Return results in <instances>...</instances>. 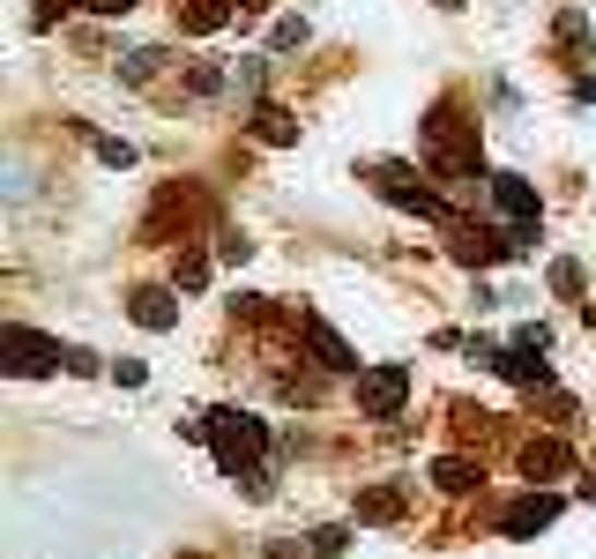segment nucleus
I'll return each instance as SVG.
<instances>
[{"label":"nucleus","mask_w":596,"mask_h":559,"mask_svg":"<svg viewBox=\"0 0 596 559\" xmlns=\"http://www.w3.org/2000/svg\"><path fill=\"white\" fill-rule=\"evenodd\" d=\"M179 284H187V292H202V284H210V261L187 254V261H179Z\"/></svg>","instance_id":"obj_20"},{"label":"nucleus","mask_w":596,"mask_h":559,"mask_svg":"<svg viewBox=\"0 0 596 559\" xmlns=\"http://www.w3.org/2000/svg\"><path fill=\"white\" fill-rule=\"evenodd\" d=\"M432 485H440V492H469V485H477V463L448 455V463H432Z\"/></svg>","instance_id":"obj_14"},{"label":"nucleus","mask_w":596,"mask_h":559,"mask_svg":"<svg viewBox=\"0 0 596 559\" xmlns=\"http://www.w3.org/2000/svg\"><path fill=\"white\" fill-rule=\"evenodd\" d=\"M343 545H350V530H343V522H329V530H313V552H321V559H336Z\"/></svg>","instance_id":"obj_18"},{"label":"nucleus","mask_w":596,"mask_h":559,"mask_svg":"<svg viewBox=\"0 0 596 559\" xmlns=\"http://www.w3.org/2000/svg\"><path fill=\"white\" fill-rule=\"evenodd\" d=\"M559 38H567V45L589 38V15H582V8H567V15H559Z\"/></svg>","instance_id":"obj_22"},{"label":"nucleus","mask_w":596,"mask_h":559,"mask_svg":"<svg viewBox=\"0 0 596 559\" xmlns=\"http://www.w3.org/2000/svg\"><path fill=\"white\" fill-rule=\"evenodd\" d=\"M0 350H8V373H45V366H60V344L38 336V329H0Z\"/></svg>","instance_id":"obj_3"},{"label":"nucleus","mask_w":596,"mask_h":559,"mask_svg":"<svg viewBox=\"0 0 596 559\" xmlns=\"http://www.w3.org/2000/svg\"><path fill=\"white\" fill-rule=\"evenodd\" d=\"M395 515H403V492H395V485H373V492L358 500V522H395Z\"/></svg>","instance_id":"obj_13"},{"label":"nucleus","mask_w":596,"mask_h":559,"mask_svg":"<svg viewBox=\"0 0 596 559\" xmlns=\"http://www.w3.org/2000/svg\"><path fill=\"white\" fill-rule=\"evenodd\" d=\"M83 8H97V15H128L134 0H83Z\"/></svg>","instance_id":"obj_23"},{"label":"nucleus","mask_w":596,"mask_h":559,"mask_svg":"<svg viewBox=\"0 0 596 559\" xmlns=\"http://www.w3.org/2000/svg\"><path fill=\"white\" fill-rule=\"evenodd\" d=\"M254 134L269 142V150H284V142H298V120H291V112H276V105H261V112H254Z\"/></svg>","instance_id":"obj_12"},{"label":"nucleus","mask_w":596,"mask_h":559,"mask_svg":"<svg viewBox=\"0 0 596 559\" xmlns=\"http://www.w3.org/2000/svg\"><path fill=\"white\" fill-rule=\"evenodd\" d=\"M492 373H508L514 388H545V381H552V366H545V350H529V344L500 350V366H492Z\"/></svg>","instance_id":"obj_6"},{"label":"nucleus","mask_w":596,"mask_h":559,"mask_svg":"<svg viewBox=\"0 0 596 559\" xmlns=\"http://www.w3.org/2000/svg\"><path fill=\"white\" fill-rule=\"evenodd\" d=\"M128 313L142 321V329H171V321H179V299H171V292H134Z\"/></svg>","instance_id":"obj_10"},{"label":"nucleus","mask_w":596,"mask_h":559,"mask_svg":"<svg viewBox=\"0 0 596 559\" xmlns=\"http://www.w3.org/2000/svg\"><path fill=\"white\" fill-rule=\"evenodd\" d=\"M492 194H500V210H508L514 224H537V187L522 173H492Z\"/></svg>","instance_id":"obj_7"},{"label":"nucleus","mask_w":596,"mask_h":559,"mask_svg":"<svg viewBox=\"0 0 596 559\" xmlns=\"http://www.w3.org/2000/svg\"><path fill=\"white\" fill-rule=\"evenodd\" d=\"M306 38H313V31H306V15H284V23L269 31V45H276V52H298Z\"/></svg>","instance_id":"obj_16"},{"label":"nucleus","mask_w":596,"mask_h":559,"mask_svg":"<svg viewBox=\"0 0 596 559\" xmlns=\"http://www.w3.org/2000/svg\"><path fill=\"white\" fill-rule=\"evenodd\" d=\"M97 157H105V165H120V173H128V165H134V150H128V142H120V134H97Z\"/></svg>","instance_id":"obj_19"},{"label":"nucleus","mask_w":596,"mask_h":559,"mask_svg":"<svg viewBox=\"0 0 596 559\" xmlns=\"http://www.w3.org/2000/svg\"><path fill=\"white\" fill-rule=\"evenodd\" d=\"M574 97H582V105H596V75H582V83H574Z\"/></svg>","instance_id":"obj_24"},{"label":"nucleus","mask_w":596,"mask_h":559,"mask_svg":"<svg viewBox=\"0 0 596 559\" xmlns=\"http://www.w3.org/2000/svg\"><path fill=\"white\" fill-rule=\"evenodd\" d=\"M410 403V366H373V373H358V411L366 418H395Z\"/></svg>","instance_id":"obj_2"},{"label":"nucleus","mask_w":596,"mask_h":559,"mask_svg":"<svg viewBox=\"0 0 596 559\" xmlns=\"http://www.w3.org/2000/svg\"><path fill=\"white\" fill-rule=\"evenodd\" d=\"M231 8H239V0H187V8H179V31L210 38V31H224V23H231Z\"/></svg>","instance_id":"obj_9"},{"label":"nucleus","mask_w":596,"mask_h":559,"mask_svg":"<svg viewBox=\"0 0 596 559\" xmlns=\"http://www.w3.org/2000/svg\"><path fill=\"white\" fill-rule=\"evenodd\" d=\"M559 508H567L559 492H522L508 515H500V537H537V530H552V522H559Z\"/></svg>","instance_id":"obj_4"},{"label":"nucleus","mask_w":596,"mask_h":559,"mask_svg":"<svg viewBox=\"0 0 596 559\" xmlns=\"http://www.w3.org/2000/svg\"><path fill=\"white\" fill-rule=\"evenodd\" d=\"M157 68H165V52H157V45H134L128 60H120V83H150Z\"/></svg>","instance_id":"obj_15"},{"label":"nucleus","mask_w":596,"mask_h":559,"mask_svg":"<svg viewBox=\"0 0 596 559\" xmlns=\"http://www.w3.org/2000/svg\"><path fill=\"white\" fill-rule=\"evenodd\" d=\"M522 471L529 477H567L574 455H567V440H529V448H522Z\"/></svg>","instance_id":"obj_8"},{"label":"nucleus","mask_w":596,"mask_h":559,"mask_svg":"<svg viewBox=\"0 0 596 559\" xmlns=\"http://www.w3.org/2000/svg\"><path fill=\"white\" fill-rule=\"evenodd\" d=\"M508 254V239H492V231H463V239H455V261H463V269H485V261H500Z\"/></svg>","instance_id":"obj_11"},{"label":"nucleus","mask_w":596,"mask_h":559,"mask_svg":"<svg viewBox=\"0 0 596 559\" xmlns=\"http://www.w3.org/2000/svg\"><path fill=\"white\" fill-rule=\"evenodd\" d=\"M239 8H261V0H239Z\"/></svg>","instance_id":"obj_27"},{"label":"nucleus","mask_w":596,"mask_h":559,"mask_svg":"<svg viewBox=\"0 0 596 559\" xmlns=\"http://www.w3.org/2000/svg\"><path fill=\"white\" fill-rule=\"evenodd\" d=\"M440 8H463V0H440Z\"/></svg>","instance_id":"obj_26"},{"label":"nucleus","mask_w":596,"mask_h":559,"mask_svg":"<svg viewBox=\"0 0 596 559\" xmlns=\"http://www.w3.org/2000/svg\"><path fill=\"white\" fill-rule=\"evenodd\" d=\"M210 448H216V463H224V477H247L269 455V426L247 418V411H210Z\"/></svg>","instance_id":"obj_1"},{"label":"nucleus","mask_w":596,"mask_h":559,"mask_svg":"<svg viewBox=\"0 0 596 559\" xmlns=\"http://www.w3.org/2000/svg\"><path fill=\"white\" fill-rule=\"evenodd\" d=\"M552 292L559 299H582V261H552Z\"/></svg>","instance_id":"obj_17"},{"label":"nucleus","mask_w":596,"mask_h":559,"mask_svg":"<svg viewBox=\"0 0 596 559\" xmlns=\"http://www.w3.org/2000/svg\"><path fill=\"white\" fill-rule=\"evenodd\" d=\"M582 500H589V508H596V477H582Z\"/></svg>","instance_id":"obj_25"},{"label":"nucleus","mask_w":596,"mask_h":559,"mask_svg":"<svg viewBox=\"0 0 596 559\" xmlns=\"http://www.w3.org/2000/svg\"><path fill=\"white\" fill-rule=\"evenodd\" d=\"M306 344H313V358H321V366H336V373H358V350L343 344V336L329 329V321H321V313H306Z\"/></svg>","instance_id":"obj_5"},{"label":"nucleus","mask_w":596,"mask_h":559,"mask_svg":"<svg viewBox=\"0 0 596 559\" xmlns=\"http://www.w3.org/2000/svg\"><path fill=\"white\" fill-rule=\"evenodd\" d=\"M231 90H261V60H231Z\"/></svg>","instance_id":"obj_21"}]
</instances>
